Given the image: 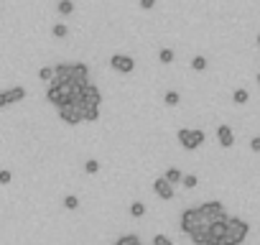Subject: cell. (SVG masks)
I'll use <instances>...</instances> for the list:
<instances>
[{"instance_id":"obj_1","label":"cell","mask_w":260,"mask_h":245,"mask_svg":"<svg viewBox=\"0 0 260 245\" xmlns=\"http://www.w3.org/2000/svg\"><path fill=\"white\" fill-rule=\"evenodd\" d=\"M250 232V225L242 217H230L227 220V232L222 237V245H242Z\"/></svg>"},{"instance_id":"obj_2","label":"cell","mask_w":260,"mask_h":245,"mask_svg":"<svg viewBox=\"0 0 260 245\" xmlns=\"http://www.w3.org/2000/svg\"><path fill=\"white\" fill-rule=\"evenodd\" d=\"M179 227H181V232L191 235V232H194V230H199V227H209V222L199 215V209H197V207H189V209H184V212H181Z\"/></svg>"},{"instance_id":"obj_3","label":"cell","mask_w":260,"mask_h":245,"mask_svg":"<svg viewBox=\"0 0 260 245\" xmlns=\"http://www.w3.org/2000/svg\"><path fill=\"white\" fill-rule=\"evenodd\" d=\"M199 209V215L212 225V222H222V220H227L230 215L224 212V204L222 202H217V199H212V202H204V204H199L197 207Z\"/></svg>"},{"instance_id":"obj_4","label":"cell","mask_w":260,"mask_h":245,"mask_svg":"<svg viewBox=\"0 0 260 245\" xmlns=\"http://www.w3.org/2000/svg\"><path fill=\"white\" fill-rule=\"evenodd\" d=\"M176 138H179V143L186 148V151H194V148H199L202 143H204V131H191V128H181L179 133H176Z\"/></svg>"},{"instance_id":"obj_5","label":"cell","mask_w":260,"mask_h":245,"mask_svg":"<svg viewBox=\"0 0 260 245\" xmlns=\"http://www.w3.org/2000/svg\"><path fill=\"white\" fill-rule=\"evenodd\" d=\"M46 100H49L51 105L61 107V105H67V102L72 100V87H64V84H49V89H46Z\"/></svg>"},{"instance_id":"obj_6","label":"cell","mask_w":260,"mask_h":245,"mask_svg":"<svg viewBox=\"0 0 260 245\" xmlns=\"http://www.w3.org/2000/svg\"><path fill=\"white\" fill-rule=\"evenodd\" d=\"M100 102H102L100 87L92 84V82H87V84L82 87V100H79V105H82V107H100Z\"/></svg>"},{"instance_id":"obj_7","label":"cell","mask_w":260,"mask_h":245,"mask_svg":"<svg viewBox=\"0 0 260 245\" xmlns=\"http://www.w3.org/2000/svg\"><path fill=\"white\" fill-rule=\"evenodd\" d=\"M56 110H59V117H61L64 122H69V126H79V122H82V107H79V105L67 102V105H61V107H56Z\"/></svg>"},{"instance_id":"obj_8","label":"cell","mask_w":260,"mask_h":245,"mask_svg":"<svg viewBox=\"0 0 260 245\" xmlns=\"http://www.w3.org/2000/svg\"><path fill=\"white\" fill-rule=\"evenodd\" d=\"M110 67H112L115 72L130 74V72L136 69V62H133V56H127V54H112V56H110Z\"/></svg>"},{"instance_id":"obj_9","label":"cell","mask_w":260,"mask_h":245,"mask_svg":"<svg viewBox=\"0 0 260 245\" xmlns=\"http://www.w3.org/2000/svg\"><path fill=\"white\" fill-rule=\"evenodd\" d=\"M26 97V87H11V89H3L0 92V107H8L13 102H21Z\"/></svg>"},{"instance_id":"obj_10","label":"cell","mask_w":260,"mask_h":245,"mask_svg":"<svg viewBox=\"0 0 260 245\" xmlns=\"http://www.w3.org/2000/svg\"><path fill=\"white\" fill-rule=\"evenodd\" d=\"M227 220H230V217H227ZM227 220L212 222V225H209V230H207L209 242H207V245H222V237H224V232H227Z\"/></svg>"},{"instance_id":"obj_11","label":"cell","mask_w":260,"mask_h":245,"mask_svg":"<svg viewBox=\"0 0 260 245\" xmlns=\"http://www.w3.org/2000/svg\"><path fill=\"white\" fill-rule=\"evenodd\" d=\"M217 141H219V146L222 148H230L232 143H235V133H232V128L230 126H217Z\"/></svg>"},{"instance_id":"obj_12","label":"cell","mask_w":260,"mask_h":245,"mask_svg":"<svg viewBox=\"0 0 260 245\" xmlns=\"http://www.w3.org/2000/svg\"><path fill=\"white\" fill-rule=\"evenodd\" d=\"M153 192H156L161 199H166V202H169V199H174V187H171V184H169L164 176L153 181Z\"/></svg>"},{"instance_id":"obj_13","label":"cell","mask_w":260,"mask_h":245,"mask_svg":"<svg viewBox=\"0 0 260 245\" xmlns=\"http://www.w3.org/2000/svg\"><path fill=\"white\" fill-rule=\"evenodd\" d=\"M207 230H209V227H199V230H194V232L189 235V237H191V242H194V245H207V242H209Z\"/></svg>"},{"instance_id":"obj_14","label":"cell","mask_w":260,"mask_h":245,"mask_svg":"<svg viewBox=\"0 0 260 245\" xmlns=\"http://www.w3.org/2000/svg\"><path fill=\"white\" fill-rule=\"evenodd\" d=\"M181 176H184V174H181L179 169H166V174H164V179H166L171 187H174V184H181Z\"/></svg>"},{"instance_id":"obj_15","label":"cell","mask_w":260,"mask_h":245,"mask_svg":"<svg viewBox=\"0 0 260 245\" xmlns=\"http://www.w3.org/2000/svg\"><path fill=\"white\" fill-rule=\"evenodd\" d=\"M250 100V95H247V89L245 87H237L235 92H232V102H237V105H245Z\"/></svg>"},{"instance_id":"obj_16","label":"cell","mask_w":260,"mask_h":245,"mask_svg":"<svg viewBox=\"0 0 260 245\" xmlns=\"http://www.w3.org/2000/svg\"><path fill=\"white\" fill-rule=\"evenodd\" d=\"M97 117H100V107H82V120H97Z\"/></svg>"},{"instance_id":"obj_17","label":"cell","mask_w":260,"mask_h":245,"mask_svg":"<svg viewBox=\"0 0 260 245\" xmlns=\"http://www.w3.org/2000/svg\"><path fill=\"white\" fill-rule=\"evenodd\" d=\"M179 100H181V95H179L176 89H169V92H166V97H164V102H166L169 107H174V105H179Z\"/></svg>"},{"instance_id":"obj_18","label":"cell","mask_w":260,"mask_h":245,"mask_svg":"<svg viewBox=\"0 0 260 245\" xmlns=\"http://www.w3.org/2000/svg\"><path fill=\"white\" fill-rule=\"evenodd\" d=\"M56 8H59L61 16H69V13L74 11V3H72V0H59V6H56Z\"/></svg>"},{"instance_id":"obj_19","label":"cell","mask_w":260,"mask_h":245,"mask_svg":"<svg viewBox=\"0 0 260 245\" xmlns=\"http://www.w3.org/2000/svg\"><path fill=\"white\" fill-rule=\"evenodd\" d=\"M51 34H54L56 39H64V36L69 34V28H67V23H54V26H51Z\"/></svg>"},{"instance_id":"obj_20","label":"cell","mask_w":260,"mask_h":245,"mask_svg":"<svg viewBox=\"0 0 260 245\" xmlns=\"http://www.w3.org/2000/svg\"><path fill=\"white\" fill-rule=\"evenodd\" d=\"M191 69H197V72H204V69H207V59H204L202 54H197V56L191 59Z\"/></svg>"},{"instance_id":"obj_21","label":"cell","mask_w":260,"mask_h":245,"mask_svg":"<svg viewBox=\"0 0 260 245\" xmlns=\"http://www.w3.org/2000/svg\"><path fill=\"white\" fill-rule=\"evenodd\" d=\"M130 215H133V217H143L146 215V204L143 202H133V204H130Z\"/></svg>"},{"instance_id":"obj_22","label":"cell","mask_w":260,"mask_h":245,"mask_svg":"<svg viewBox=\"0 0 260 245\" xmlns=\"http://www.w3.org/2000/svg\"><path fill=\"white\" fill-rule=\"evenodd\" d=\"M158 59H161V64H171L174 62V49H161L158 51Z\"/></svg>"},{"instance_id":"obj_23","label":"cell","mask_w":260,"mask_h":245,"mask_svg":"<svg viewBox=\"0 0 260 245\" xmlns=\"http://www.w3.org/2000/svg\"><path fill=\"white\" fill-rule=\"evenodd\" d=\"M84 171H87V174H97V171H100V161H97V159H87V161H84Z\"/></svg>"},{"instance_id":"obj_24","label":"cell","mask_w":260,"mask_h":245,"mask_svg":"<svg viewBox=\"0 0 260 245\" xmlns=\"http://www.w3.org/2000/svg\"><path fill=\"white\" fill-rule=\"evenodd\" d=\"M181 184H184L186 189H194V187L199 184V179H197L194 174H184V176H181Z\"/></svg>"},{"instance_id":"obj_25","label":"cell","mask_w":260,"mask_h":245,"mask_svg":"<svg viewBox=\"0 0 260 245\" xmlns=\"http://www.w3.org/2000/svg\"><path fill=\"white\" fill-rule=\"evenodd\" d=\"M39 77H41L44 82H51V79H54V67H41V69H39Z\"/></svg>"},{"instance_id":"obj_26","label":"cell","mask_w":260,"mask_h":245,"mask_svg":"<svg viewBox=\"0 0 260 245\" xmlns=\"http://www.w3.org/2000/svg\"><path fill=\"white\" fill-rule=\"evenodd\" d=\"M153 245H174V242H171L169 235H161L158 232V235H153Z\"/></svg>"},{"instance_id":"obj_27","label":"cell","mask_w":260,"mask_h":245,"mask_svg":"<svg viewBox=\"0 0 260 245\" xmlns=\"http://www.w3.org/2000/svg\"><path fill=\"white\" fill-rule=\"evenodd\" d=\"M64 207H67V209H77V207H79V199H77L74 194H69V197L64 199Z\"/></svg>"},{"instance_id":"obj_28","label":"cell","mask_w":260,"mask_h":245,"mask_svg":"<svg viewBox=\"0 0 260 245\" xmlns=\"http://www.w3.org/2000/svg\"><path fill=\"white\" fill-rule=\"evenodd\" d=\"M11 179H13V174L8 169H0V184H11Z\"/></svg>"},{"instance_id":"obj_29","label":"cell","mask_w":260,"mask_h":245,"mask_svg":"<svg viewBox=\"0 0 260 245\" xmlns=\"http://www.w3.org/2000/svg\"><path fill=\"white\" fill-rule=\"evenodd\" d=\"M125 240H127V245H143V242H141V237H138L136 232H127V235H125Z\"/></svg>"},{"instance_id":"obj_30","label":"cell","mask_w":260,"mask_h":245,"mask_svg":"<svg viewBox=\"0 0 260 245\" xmlns=\"http://www.w3.org/2000/svg\"><path fill=\"white\" fill-rule=\"evenodd\" d=\"M250 148H252L255 154L260 151V136H255V138H250Z\"/></svg>"},{"instance_id":"obj_31","label":"cell","mask_w":260,"mask_h":245,"mask_svg":"<svg viewBox=\"0 0 260 245\" xmlns=\"http://www.w3.org/2000/svg\"><path fill=\"white\" fill-rule=\"evenodd\" d=\"M112 245H127V240H125V235H120V237H117V240H115Z\"/></svg>"},{"instance_id":"obj_32","label":"cell","mask_w":260,"mask_h":245,"mask_svg":"<svg viewBox=\"0 0 260 245\" xmlns=\"http://www.w3.org/2000/svg\"><path fill=\"white\" fill-rule=\"evenodd\" d=\"M141 6H143L146 11H151V8H153V0H143V3H141Z\"/></svg>"},{"instance_id":"obj_33","label":"cell","mask_w":260,"mask_h":245,"mask_svg":"<svg viewBox=\"0 0 260 245\" xmlns=\"http://www.w3.org/2000/svg\"><path fill=\"white\" fill-rule=\"evenodd\" d=\"M255 79H257V84H260V72H257V77H255Z\"/></svg>"},{"instance_id":"obj_34","label":"cell","mask_w":260,"mask_h":245,"mask_svg":"<svg viewBox=\"0 0 260 245\" xmlns=\"http://www.w3.org/2000/svg\"><path fill=\"white\" fill-rule=\"evenodd\" d=\"M257 46H260V34H257Z\"/></svg>"}]
</instances>
